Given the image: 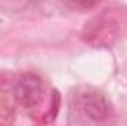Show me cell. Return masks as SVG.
<instances>
[{"label":"cell","mask_w":127,"mask_h":126,"mask_svg":"<svg viewBox=\"0 0 127 126\" xmlns=\"http://www.w3.org/2000/svg\"><path fill=\"white\" fill-rule=\"evenodd\" d=\"M44 88L41 79L34 73L21 74L13 86L15 99L25 108H34L43 99Z\"/></svg>","instance_id":"cell-1"},{"label":"cell","mask_w":127,"mask_h":126,"mask_svg":"<svg viewBox=\"0 0 127 126\" xmlns=\"http://www.w3.org/2000/svg\"><path fill=\"white\" fill-rule=\"evenodd\" d=\"M112 27L114 25H111L109 21H103L102 18H96V19H93V22H90L89 30H86L87 31L86 33V40L92 42L93 37H96V39H99L97 45H102L105 39L111 40V37L114 34L112 33Z\"/></svg>","instance_id":"cell-3"},{"label":"cell","mask_w":127,"mask_h":126,"mask_svg":"<svg viewBox=\"0 0 127 126\" xmlns=\"http://www.w3.org/2000/svg\"><path fill=\"white\" fill-rule=\"evenodd\" d=\"M80 108L93 122H105L111 113V104L97 91H87L80 96Z\"/></svg>","instance_id":"cell-2"}]
</instances>
